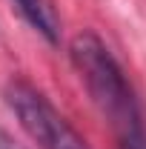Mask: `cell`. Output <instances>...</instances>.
I'll return each mask as SVG.
<instances>
[{"instance_id": "cell-5", "label": "cell", "mask_w": 146, "mask_h": 149, "mask_svg": "<svg viewBox=\"0 0 146 149\" xmlns=\"http://www.w3.org/2000/svg\"><path fill=\"white\" fill-rule=\"evenodd\" d=\"M132 149H146V141H140V143H138V146H132Z\"/></svg>"}, {"instance_id": "cell-2", "label": "cell", "mask_w": 146, "mask_h": 149, "mask_svg": "<svg viewBox=\"0 0 146 149\" xmlns=\"http://www.w3.org/2000/svg\"><path fill=\"white\" fill-rule=\"evenodd\" d=\"M6 100L17 115L20 126L40 149H89L86 141L69 126V120L29 83H12Z\"/></svg>"}, {"instance_id": "cell-4", "label": "cell", "mask_w": 146, "mask_h": 149, "mask_svg": "<svg viewBox=\"0 0 146 149\" xmlns=\"http://www.w3.org/2000/svg\"><path fill=\"white\" fill-rule=\"evenodd\" d=\"M0 149H26L20 141H15L6 129H0Z\"/></svg>"}, {"instance_id": "cell-3", "label": "cell", "mask_w": 146, "mask_h": 149, "mask_svg": "<svg viewBox=\"0 0 146 149\" xmlns=\"http://www.w3.org/2000/svg\"><path fill=\"white\" fill-rule=\"evenodd\" d=\"M12 3L17 6L20 15L29 20V26H32V29H37L40 35L49 40V43H57V37H60L57 17H55V12L46 6V0H12Z\"/></svg>"}, {"instance_id": "cell-1", "label": "cell", "mask_w": 146, "mask_h": 149, "mask_svg": "<svg viewBox=\"0 0 146 149\" xmlns=\"http://www.w3.org/2000/svg\"><path fill=\"white\" fill-rule=\"evenodd\" d=\"M69 55H72V63L86 86V92H89L92 103L109 120L120 146L132 149L140 141H146L138 97L132 92L120 63L106 49V43L92 32H80L69 46Z\"/></svg>"}]
</instances>
